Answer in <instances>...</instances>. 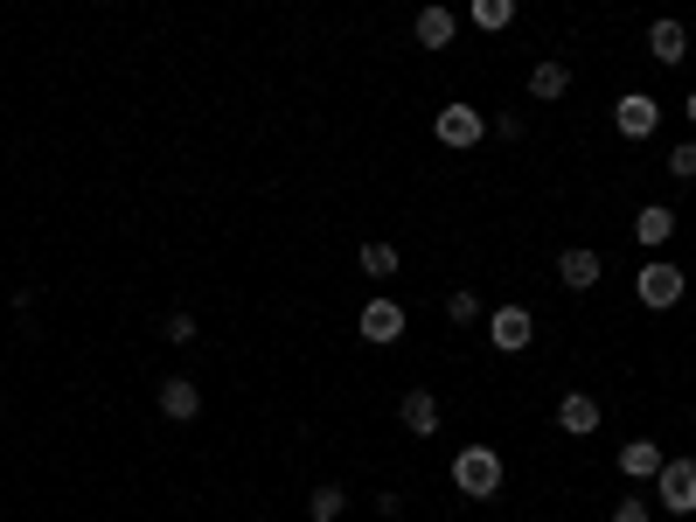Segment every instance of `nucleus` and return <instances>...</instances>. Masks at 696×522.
I'll return each instance as SVG.
<instances>
[{
    "instance_id": "obj_16",
    "label": "nucleus",
    "mask_w": 696,
    "mask_h": 522,
    "mask_svg": "<svg viewBox=\"0 0 696 522\" xmlns=\"http://www.w3.org/2000/svg\"><path fill=\"white\" fill-rule=\"evenodd\" d=\"M363 272L376 278V286H390V278L404 272V258H398V245H384V237H376V245H363Z\"/></svg>"
},
{
    "instance_id": "obj_11",
    "label": "nucleus",
    "mask_w": 696,
    "mask_h": 522,
    "mask_svg": "<svg viewBox=\"0 0 696 522\" xmlns=\"http://www.w3.org/2000/svg\"><path fill=\"white\" fill-rule=\"evenodd\" d=\"M161 418H175V425L202 418V390L188 383V377H161Z\"/></svg>"
},
{
    "instance_id": "obj_4",
    "label": "nucleus",
    "mask_w": 696,
    "mask_h": 522,
    "mask_svg": "<svg viewBox=\"0 0 696 522\" xmlns=\"http://www.w3.org/2000/svg\"><path fill=\"white\" fill-rule=\"evenodd\" d=\"M487 342H495L502 356L530 348V342H536V313H530V307H495V313H487Z\"/></svg>"
},
{
    "instance_id": "obj_18",
    "label": "nucleus",
    "mask_w": 696,
    "mask_h": 522,
    "mask_svg": "<svg viewBox=\"0 0 696 522\" xmlns=\"http://www.w3.org/2000/svg\"><path fill=\"white\" fill-rule=\"evenodd\" d=\"M564 91H571V70H564V63H536L530 70V98L551 105V98H564Z\"/></svg>"
},
{
    "instance_id": "obj_21",
    "label": "nucleus",
    "mask_w": 696,
    "mask_h": 522,
    "mask_svg": "<svg viewBox=\"0 0 696 522\" xmlns=\"http://www.w3.org/2000/svg\"><path fill=\"white\" fill-rule=\"evenodd\" d=\"M446 321H460V328H467V321H487V313H481V293H467V286H460L453 300H446Z\"/></svg>"
},
{
    "instance_id": "obj_14",
    "label": "nucleus",
    "mask_w": 696,
    "mask_h": 522,
    "mask_svg": "<svg viewBox=\"0 0 696 522\" xmlns=\"http://www.w3.org/2000/svg\"><path fill=\"white\" fill-rule=\"evenodd\" d=\"M662 446H654V439H627V446H620V474H627V481H654V474H662Z\"/></svg>"
},
{
    "instance_id": "obj_1",
    "label": "nucleus",
    "mask_w": 696,
    "mask_h": 522,
    "mask_svg": "<svg viewBox=\"0 0 696 522\" xmlns=\"http://www.w3.org/2000/svg\"><path fill=\"white\" fill-rule=\"evenodd\" d=\"M453 488H460L467 501H495V495H502V453H495V446H460Z\"/></svg>"
},
{
    "instance_id": "obj_25",
    "label": "nucleus",
    "mask_w": 696,
    "mask_h": 522,
    "mask_svg": "<svg viewBox=\"0 0 696 522\" xmlns=\"http://www.w3.org/2000/svg\"><path fill=\"white\" fill-rule=\"evenodd\" d=\"M683 111H689V126H696V91H689V98H683Z\"/></svg>"
},
{
    "instance_id": "obj_3",
    "label": "nucleus",
    "mask_w": 696,
    "mask_h": 522,
    "mask_svg": "<svg viewBox=\"0 0 696 522\" xmlns=\"http://www.w3.org/2000/svg\"><path fill=\"white\" fill-rule=\"evenodd\" d=\"M432 133H439V146H460V154H467V146H481V140H487V119H481L474 105H460V98H453V105L439 111V119H432Z\"/></svg>"
},
{
    "instance_id": "obj_23",
    "label": "nucleus",
    "mask_w": 696,
    "mask_h": 522,
    "mask_svg": "<svg viewBox=\"0 0 696 522\" xmlns=\"http://www.w3.org/2000/svg\"><path fill=\"white\" fill-rule=\"evenodd\" d=\"M613 522H648V501L641 495H620L613 501Z\"/></svg>"
},
{
    "instance_id": "obj_19",
    "label": "nucleus",
    "mask_w": 696,
    "mask_h": 522,
    "mask_svg": "<svg viewBox=\"0 0 696 522\" xmlns=\"http://www.w3.org/2000/svg\"><path fill=\"white\" fill-rule=\"evenodd\" d=\"M467 22L495 35V28H509V22H516V0H474V8H467Z\"/></svg>"
},
{
    "instance_id": "obj_9",
    "label": "nucleus",
    "mask_w": 696,
    "mask_h": 522,
    "mask_svg": "<svg viewBox=\"0 0 696 522\" xmlns=\"http://www.w3.org/2000/svg\"><path fill=\"white\" fill-rule=\"evenodd\" d=\"M599 272H606V258H599V251H586V245H571V251L557 258L564 293H592V286H599Z\"/></svg>"
},
{
    "instance_id": "obj_5",
    "label": "nucleus",
    "mask_w": 696,
    "mask_h": 522,
    "mask_svg": "<svg viewBox=\"0 0 696 522\" xmlns=\"http://www.w3.org/2000/svg\"><path fill=\"white\" fill-rule=\"evenodd\" d=\"M613 126H620L627 140H654V133H662V105H654L648 91H627V98L613 105Z\"/></svg>"
},
{
    "instance_id": "obj_6",
    "label": "nucleus",
    "mask_w": 696,
    "mask_h": 522,
    "mask_svg": "<svg viewBox=\"0 0 696 522\" xmlns=\"http://www.w3.org/2000/svg\"><path fill=\"white\" fill-rule=\"evenodd\" d=\"M641 307L654 313H669V307H683V265H641Z\"/></svg>"
},
{
    "instance_id": "obj_12",
    "label": "nucleus",
    "mask_w": 696,
    "mask_h": 522,
    "mask_svg": "<svg viewBox=\"0 0 696 522\" xmlns=\"http://www.w3.org/2000/svg\"><path fill=\"white\" fill-rule=\"evenodd\" d=\"M398 418H404L411 439H432V432H439V398H432V390H404Z\"/></svg>"
},
{
    "instance_id": "obj_17",
    "label": "nucleus",
    "mask_w": 696,
    "mask_h": 522,
    "mask_svg": "<svg viewBox=\"0 0 696 522\" xmlns=\"http://www.w3.org/2000/svg\"><path fill=\"white\" fill-rule=\"evenodd\" d=\"M342 509H349V488H342V481H321V488L307 495V515H314V522H342Z\"/></svg>"
},
{
    "instance_id": "obj_7",
    "label": "nucleus",
    "mask_w": 696,
    "mask_h": 522,
    "mask_svg": "<svg viewBox=\"0 0 696 522\" xmlns=\"http://www.w3.org/2000/svg\"><path fill=\"white\" fill-rule=\"evenodd\" d=\"M557 432L592 439V432H599V398H586V390H564V398H557Z\"/></svg>"
},
{
    "instance_id": "obj_2",
    "label": "nucleus",
    "mask_w": 696,
    "mask_h": 522,
    "mask_svg": "<svg viewBox=\"0 0 696 522\" xmlns=\"http://www.w3.org/2000/svg\"><path fill=\"white\" fill-rule=\"evenodd\" d=\"M654 495H662L669 515H696V460H662V474H654Z\"/></svg>"
},
{
    "instance_id": "obj_15",
    "label": "nucleus",
    "mask_w": 696,
    "mask_h": 522,
    "mask_svg": "<svg viewBox=\"0 0 696 522\" xmlns=\"http://www.w3.org/2000/svg\"><path fill=\"white\" fill-rule=\"evenodd\" d=\"M634 237H641L648 251H662L669 237H675V210H662V202H648V210L634 216Z\"/></svg>"
},
{
    "instance_id": "obj_24",
    "label": "nucleus",
    "mask_w": 696,
    "mask_h": 522,
    "mask_svg": "<svg viewBox=\"0 0 696 522\" xmlns=\"http://www.w3.org/2000/svg\"><path fill=\"white\" fill-rule=\"evenodd\" d=\"M487 133H502V140H516V133H522V119H516V111H495V119H487Z\"/></svg>"
},
{
    "instance_id": "obj_22",
    "label": "nucleus",
    "mask_w": 696,
    "mask_h": 522,
    "mask_svg": "<svg viewBox=\"0 0 696 522\" xmlns=\"http://www.w3.org/2000/svg\"><path fill=\"white\" fill-rule=\"evenodd\" d=\"M161 334H167L175 348H188V342H196V313H167V321H161Z\"/></svg>"
},
{
    "instance_id": "obj_10",
    "label": "nucleus",
    "mask_w": 696,
    "mask_h": 522,
    "mask_svg": "<svg viewBox=\"0 0 696 522\" xmlns=\"http://www.w3.org/2000/svg\"><path fill=\"white\" fill-rule=\"evenodd\" d=\"M355 328H363V342L384 348V342H398V334H404V307H398V300H369Z\"/></svg>"
},
{
    "instance_id": "obj_8",
    "label": "nucleus",
    "mask_w": 696,
    "mask_h": 522,
    "mask_svg": "<svg viewBox=\"0 0 696 522\" xmlns=\"http://www.w3.org/2000/svg\"><path fill=\"white\" fill-rule=\"evenodd\" d=\"M453 35H460L453 8H418V22H411V43L418 49H453Z\"/></svg>"
},
{
    "instance_id": "obj_13",
    "label": "nucleus",
    "mask_w": 696,
    "mask_h": 522,
    "mask_svg": "<svg viewBox=\"0 0 696 522\" xmlns=\"http://www.w3.org/2000/svg\"><path fill=\"white\" fill-rule=\"evenodd\" d=\"M689 49H696V35H689L683 22H654V28H648V56H654V63H683Z\"/></svg>"
},
{
    "instance_id": "obj_20",
    "label": "nucleus",
    "mask_w": 696,
    "mask_h": 522,
    "mask_svg": "<svg viewBox=\"0 0 696 522\" xmlns=\"http://www.w3.org/2000/svg\"><path fill=\"white\" fill-rule=\"evenodd\" d=\"M662 161H669V175H675V181H696V140H675Z\"/></svg>"
}]
</instances>
